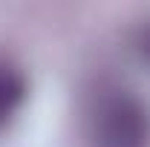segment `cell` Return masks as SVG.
<instances>
[{"mask_svg": "<svg viewBox=\"0 0 150 147\" xmlns=\"http://www.w3.org/2000/svg\"><path fill=\"white\" fill-rule=\"evenodd\" d=\"M93 147H150V110L130 92H110L90 118Z\"/></svg>", "mask_w": 150, "mask_h": 147, "instance_id": "6da1fadb", "label": "cell"}, {"mask_svg": "<svg viewBox=\"0 0 150 147\" xmlns=\"http://www.w3.org/2000/svg\"><path fill=\"white\" fill-rule=\"evenodd\" d=\"M26 98V81L20 69H15L9 61H0V127H6Z\"/></svg>", "mask_w": 150, "mask_h": 147, "instance_id": "7a4b0ae2", "label": "cell"}, {"mask_svg": "<svg viewBox=\"0 0 150 147\" xmlns=\"http://www.w3.org/2000/svg\"><path fill=\"white\" fill-rule=\"evenodd\" d=\"M133 46H136L139 58H142L144 64H150V20L139 26V32H136V37H133Z\"/></svg>", "mask_w": 150, "mask_h": 147, "instance_id": "3957f363", "label": "cell"}]
</instances>
